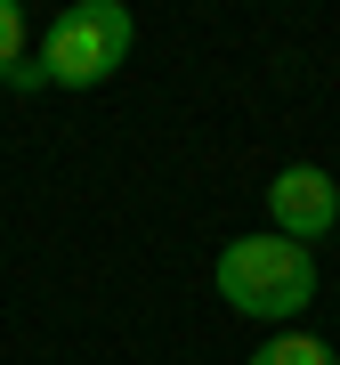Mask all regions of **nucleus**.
I'll return each mask as SVG.
<instances>
[{
  "mask_svg": "<svg viewBox=\"0 0 340 365\" xmlns=\"http://www.w3.org/2000/svg\"><path fill=\"white\" fill-rule=\"evenodd\" d=\"M219 300L251 325H292V317L316 300V260L308 244H284V235H235L219 252Z\"/></svg>",
  "mask_w": 340,
  "mask_h": 365,
  "instance_id": "obj_1",
  "label": "nucleus"
},
{
  "mask_svg": "<svg viewBox=\"0 0 340 365\" xmlns=\"http://www.w3.org/2000/svg\"><path fill=\"white\" fill-rule=\"evenodd\" d=\"M267 211H275V235H284V244H316V235H332V220H340V187H332V170L292 163V170H275Z\"/></svg>",
  "mask_w": 340,
  "mask_h": 365,
  "instance_id": "obj_3",
  "label": "nucleus"
},
{
  "mask_svg": "<svg viewBox=\"0 0 340 365\" xmlns=\"http://www.w3.org/2000/svg\"><path fill=\"white\" fill-rule=\"evenodd\" d=\"M243 365H340V357H332L316 333H267V341H260V349H251Z\"/></svg>",
  "mask_w": 340,
  "mask_h": 365,
  "instance_id": "obj_4",
  "label": "nucleus"
},
{
  "mask_svg": "<svg viewBox=\"0 0 340 365\" xmlns=\"http://www.w3.org/2000/svg\"><path fill=\"white\" fill-rule=\"evenodd\" d=\"M130 9L122 0H73V9L49 16V33H41V81H57V90H97V81L122 73V57H130Z\"/></svg>",
  "mask_w": 340,
  "mask_h": 365,
  "instance_id": "obj_2",
  "label": "nucleus"
},
{
  "mask_svg": "<svg viewBox=\"0 0 340 365\" xmlns=\"http://www.w3.org/2000/svg\"><path fill=\"white\" fill-rule=\"evenodd\" d=\"M25 73V9L16 0H0V81Z\"/></svg>",
  "mask_w": 340,
  "mask_h": 365,
  "instance_id": "obj_5",
  "label": "nucleus"
}]
</instances>
